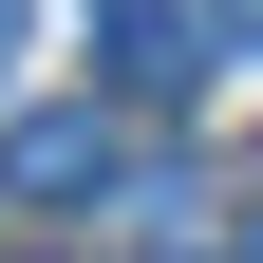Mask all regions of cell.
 Instances as JSON below:
<instances>
[{
    "label": "cell",
    "instance_id": "1",
    "mask_svg": "<svg viewBox=\"0 0 263 263\" xmlns=\"http://www.w3.org/2000/svg\"><path fill=\"white\" fill-rule=\"evenodd\" d=\"M94 76H113V113H188L207 94V19L188 0H94Z\"/></svg>",
    "mask_w": 263,
    "mask_h": 263
},
{
    "label": "cell",
    "instance_id": "2",
    "mask_svg": "<svg viewBox=\"0 0 263 263\" xmlns=\"http://www.w3.org/2000/svg\"><path fill=\"white\" fill-rule=\"evenodd\" d=\"M113 170H132V132H113V113H38L19 151H0V207H94Z\"/></svg>",
    "mask_w": 263,
    "mask_h": 263
},
{
    "label": "cell",
    "instance_id": "4",
    "mask_svg": "<svg viewBox=\"0 0 263 263\" xmlns=\"http://www.w3.org/2000/svg\"><path fill=\"white\" fill-rule=\"evenodd\" d=\"M0 38H19V0H0Z\"/></svg>",
    "mask_w": 263,
    "mask_h": 263
},
{
    "label": "cell",
    "instance_id": "3",
    "mask_svg": "<svg viewBox=\"0 0 263 263\" xmlns=\"http://www.w3.org/2000/svg\"><path fill=\"white\" fill-rule=\"evenodd\" d=\"M207 19H226V38H263V0H207Z\"/></svg>",
    "mask_w": 263,
    "mask_h": 263
}]
</instances>
